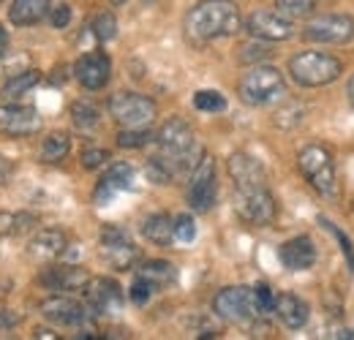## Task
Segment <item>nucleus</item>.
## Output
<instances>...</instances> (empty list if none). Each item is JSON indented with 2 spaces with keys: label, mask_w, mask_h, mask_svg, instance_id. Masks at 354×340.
I'll return each mask as SVG.
<instances>
[{
  "label": "nucleus",
  "mask_w": 354,
  "mask_h": 340,
  "mask_svg": "<svg viewBox=\"0 0 354 340\" xmlns=\"http://www.w3.org/2000/svg\"><path fill=\"white\" fill-rule=\"evenodd\" d=\"M240 30V11L234 0H202L185 17V33L196 44L234 36Z\"/></svg>",
  "instance_id": "f257e3e1"
},
{
  "label": "nucleus",
  "mask_w": 354,
  "mask_h": 340,
  "mask_svg": "<svg viewBox=\"0 0 354 340\" xmlns=\"http://www.w3.org/2000/svg\"><path fill=\"white\" fill-rule=\"evenodd\" d=\"M156 142H158V150H161L158 158L172 169V174H177L180 169H188L191 164L196 167V161H191V158L202 155L199 147H196V136H194L191 126L180 117H169L161 126Z\"/></svg>",
  "instance_id": "f03ea898"
},
{
  "label": "nucleus",
  "mask_w": 354,
  "mask_h": 340,
  "mask_svg": "<svg viewBox=\"0 0 354 340\" xmlns=\"http://www.w3.org/2000/svg\"><path fill=\"white\" fill-rule=\"evenodd\" d=\"M289 74L300 87H322L335 82L344 74V66L338 57L327 55V52H300L289 60Z\"/></svg>",
  "instance_id": "7ed1b4c3"
},
{
  "label": "nucleus",
  "mask_w": 354,
  "mask_h": 340,
  "mask_svg": "<svg viewBox=\"0 0 354 340\" xmlns=\"http://www.w3.org/2000/svg\"><path fill=\"white\" fill-rule=\"evenodd\" d=\"M297 164L300 171L306 174V180L310 182V188L327 199H335L338 196V177H335V164H333V155L327 147L322 144H308L300 150L297 155Z\"/></svg>",
  "instance_id": "20e7f679"
},
{
  "label": "nucleus",
  "mask_w": 354,
  "mask_h": 340,
  "mask_svg": "<svg viewBox=\"0 0 354 340\" xmlns=\"http://www.w3.org/2000/svg\"><path fill=\"white\" fill-rule=\"evenodd\" d=\"M237 93H240V98L248 106H265V104L278 101L286 93V82H283V74L278 68H272V66H254L240 79Z\"/></svg>",
  "instance_id": "39448f33"
},
{
  "label": "nucleus",
  "mask_w": 354,
  "mask_h": 340,
  "mask_svg": "<svg viewBox=\"0 0 354 340\" xmlns=\"http://www.w3.org/2000/svg\"><path fill=\"white\" fill-rule=\"evenodd\" d=\"M234 210L245 223L267 226L275 220V199L267 182L257 185H234Z\"/></svg>",
  "instance_id": "423d86ee"
},
{
  "label": "nucleus",
  "mask_w": 354,
  "mask_h": 340,
  "mask_svg": "<svg viewBox=\"0 0 354 340\" xmlns=\"http://www.w3.org/2000/svg\"><path fill=\"white\" fill-rule=\"evenodd\" d=\"M109 115L120 123L123 128H145L150 126L158 115V106L153 98L139 95V93H115L109 98Z\"/></svg>",
  "instance_id": "0eeeda50"
},
{
  "label": "nucleus",
  "mask_w": 354,
  "mask_h": 340,
  "mask_svg": "<svg viewBox=\"0 0 354 340\" xmlns=\"http://www.w3.org/2000/svg\"><path fill=\"white\" fill-rule=\"evenodd\" d=\"M213 310L232 321V324H251L254 319L262 316L259 305H257V297H254V289L248 286H229V289H221L216 299H213Z\"/></svg>",
  "instance_id": "6e6552de"
},
{
  "label": "nucleus",
  "mask_w": 354,
  "mask_h": 340,
  "mask_svg": "<svg viewBox=\"0 0 354 340\" xmlns=\"http://www.w3.org/2000/svg\"><path fill=\"white\" fill-rule=\"evenodd\" d=\"M216 193H218V182H216V161L210 155H202L196 161V167L191 171L188 180V205L196 213H207L216 205Z\"/></svg>",
  "instance_id": "1a4fd4ad"
},
{
  "label": "nucleus",
  "mask_w": 354,
  "mask_h": 340,
  "mask_svg": "<svg viewBox=\"0 0 354 340\" xmlns=\"http://www.w3.org/2000/svg\"><path fill=\"white\" fill-rule=\"evenodd\" d=\"M303 36L316 44H349L354 39V19L349 14H322L306 25Z\"/></svg>",
  "instance_id": "9d476101"
},
{
  "label": "nucleus",
  "mask_w": 354,
  "mask_h": 340,
  "mask_svg": "<svg viewBox=\"0 0 354 340\" xmlns=\"http://www.w3.org/2000/svg\"><path fill=\"white\" fill-rule=\"evenodd\" d=\"M101 256L115 270H131L139 258V248L131 243L129 232H123L120 226H104L101 229Z\"/></svg>",
  "instance_id": "9b49d317"
},
{
  "label": "nucleus",
  "mask_w": 354,
  "mask_h": 340,
  "mask_svg": "<svg viewBox=\"0 0 354 340\" xmlns=\"http://www.w3.org/2000/svg\"><path fill=\"white\" fill-rule=\"evenodd\" d=\"M245 30L259 41H286L295 36L292 19H286L278 11H254L245 19Z\"/></svg>",
  "instance_id": "f8f14e48"
},
{
  "label": "nucleus",
  "mask_w": 354,
  "mask_h": 340,
  "mask_svg": "<svg viewBox=\"0 0 354 340\" xmlns=\"http://www.w3.org/2000/svg\"><path fill=\"white\" fill-rule=\"evenodd\" d=\"M41 131V117L30 106H17V104H0V133L6 136H33Z\"/></svg>",
  "instance_id": "ddd939ff"
},
{
  "label": "nucleus",
  "mask_w": 354,
  "mask_h": 340,
  "mask_svg": "<svg viewBox=\"0 0 354 340\" xmlns=\"http://www.w3.org/2000/svg\"><path fill=\"white\" fill-rule=\"evenodd\" d=\"M85 292L93 313L98 316H118L123 310V289L112 278H90Z\"/></svg>",
  "instance_id": "4468645a"
},
{
  "label": "nucleus",
  "mask_w": 354,
  "mask_h": 340,
  "mask_svg": "<svg viewBox=\"0 0 354 340\" xmlns=\"http://www.w3.org/2000/svg\"><path fill=\"white\" fill-rule=\"evenodd\" d=\"M74 77L85 90H101V87H106L109 77H112V60L104 52H88L77 60Z\"/></svg>",
  "instance_id": "2eb2a0df"
},
{
  "label": "nucleus",
  "mask_w": 354,
  "mask_h": 340,
  "mask_svg": "<svg viewBox=\"0 0 354 340\" xmlns=\"http://www.w3.org/2000/svg\"><path fill=\"white\" fill-rule=\"evenodd\" d=\"M41 316L52 324H60V327H80L88 321V310L71 297H46L41 302Z\"/></svg>",
  "instance_id": "dca6fc26"
},
{
  "label": "nucleus",
  "mask_w": 354,
  "mask_h": 340,
  "mask_svg": "<svg viewBox=\"0 0 354 340\" xmlns=\"http://www.w3.org/2000/svg\"><path fill=\"white\" fill-rule=\"evenodd\" d=\"M131 182H133L131 164H115V167H109L106 174L98 180V185H95V191H93V202H95L98 207H106L118 193L129 191Z\"/></svg>",
  "instance_id": "f3484780"
},
{
  "label": "nucleus",
  "mask_w": 354,
  "mask_h": 340,
  "mask_svg": "<svg viewBox=\"0 0 354 340\" xmlns=\"http://www.w3.org/2000/svg\"><path fill=\"white\" fill-rule=\"evenodd\" d=\"M278 258H281V264H283L286 270L303 272V270H310L313 261H316V245H313V240L306 237V234L292 237V240H286V243L278 248Z\"/></svg>",
  "instance_id": "a211bd4d"
},
{
  "label": "nucleus",
  "mask_w": 354,
  "mask_h": 340,
  "mask_svg": "<svg viewBox=\"0 0 354 340\" xmlns=\"http://www.w3.org/2000/svg\"><path fill=\"white\" fill-rule=\"evenodd\" d=\"M41 283L49 292H85L90 275L82 267H49L41 272Z\"/></svg>",
  "instance_id": "6ab92c4d"
},
{
  "label": "nucleus",
  "mask_w": 354,
  "mask_h": 340,
  "mask_svg": "<svg viewBox=\"0 0 354 340\" xmlns=\"http://www.w3.org/2000/svg\"><path fill=\"white\" fill-rule=\"evenodd\" d=\"M275 316L289 327V330H303L306 324H308V302L306 299H300L297 294H289V292H283V294H278L275 297Z\"/></svg>",
  "instance_id": "aec40b11"
},
{
  "label": "nucleus",
  "mask_w": 354,
  "mask_h": 340,
  "mask_svg": "<svg viewBox=\"0 0 354 340\" xmlns=\"http://www.w3.org/2000/svg\"><path fill=\"white\" fill-rule=\"evenodd\" d=\"M229 174L234 180V185H257V182H267L265 167L248 155V153H232L229 155Z\"/></svg>",
  "instance_id": "412c9836"
},
{
  "label": "nucleus",
  "mask_w": 354,
  "mask_h": 340,
  "mask_svg": "<svg viewBox=\"0 0 354 340\" xmlns=\"http://www.w3.org/2000/svg\"><path fill=\"white\" fill-rule=\"evenodd\" d=\"M66 251V234L60 229H41L30 243H28V254L36 261H52Z\"/></svg>",
  "instance_id": "4be33fe9"
},
{
  "label": "nucleus",
  "mask_w": 354,
  "mask_h": 340,
  "mask_svg": "<svg viewBox=\"0 0 354 340\" xmlns=\"http://www.w3.org/2000/svg\"><path fill=\"white\" fill-rule=\"evenodd\" d=\"M49 14V0H14L8 8V22L17 28H30Z\"/></svg>",
  "instance_id": "5701e85b"
},
{
  "label": "nucleus",
  "mask_w": 354,
  "mask_h": 340,
  "mask_svg": "<svg viewBox=\"0 0 354 340\" xmlns=\"http://www.w3.org/2000/svg\"><path fill=\"white\" fill-rule=\"evenodd\" d=\"M142 234L145 240H150L153 245H169L175 240V220L169 218L167 213H156L147 215L145 223H142Z\"/></svg>",
  "instance_id": "b1692460"
},
{
  "label": "nucleus",
  "mask_w": 354,
  "mask_h": 340,
  "mask_svg": "<svg viewBox=\"0 0 354 340\" xmlns=\"http://www.w3.org/2000/svg\"><path fill=\"white\" fill-rule=\"evenodd\" d=\"M136 275L145 278L153 289H167V286H172L177 281L175 264H169V261H164V258H150V261H145Z\"/></svg>",
  "instance_id": "393cba45"
},
{
  "label": "nucleus",
  "mask_w": 354,
  "mask_h": 340,
  "mask_svg": "<svg viewBox=\"0 0 354 340\" xmlns=\"http://www.w3.org/2000/svg\"><path fill=\"white\" fill-rule=\"evenodd\" d=\"M39 82H41V71H36V68L22 71V74H14V77H8L6 85L0 87V101H3V104H14V101H19L22 95H28Z\"/></svg>",
  "instance_id": "a878e982"
},
{
  "label": "nucleus",
  "mask_w": 354,
  "mask_h": 340,
  "mask_svg": "<svg viewBox=\"0 0 354 340\" xmlns=\"http://www.w3.org/2000/svg\"><path fill=\"white\" fill-rule=\"evenodd\" d=\"M68 150H71L68 133L55 131V133H49L44 142H41V161L44 164H57V161H63L68 155Z\"/></svg>",
  "instance_id": "bb28decb"
},
{
  "label": "nucleus",
  "mask_w": 354,
  "mask_h": 340,
  "mask_svg": "<svg viewBox=\"0 0 354 340\" xmlns=\"http://www.w3.org/2000/svg\"><path fill=\"white\" fill-rule=\"evenodd\" d=\"M90 30H93V36H95L98 41H104V44L112 41V39H118V19H115V14H112V11H101V14H95Z\"/></svg>",
  "instance_id": "cd10ccee"
},
{
  "label": "nucleus",
  "mask_w": 354,
  "mask_h": 340,
  "mask_svg": "<svg viewBox=\"0 0 354 340\" xmlns=\"http://www.w3.org/2000/svg\"><path fill=\"white\" fill-rule=\"evenodd\" d=\"M319 223L338 240V245H341V254H344V258H346V264H349V270L354 272V243H352V237L346 234V232H341L333 220H327V218H319Z\"/></svg>",
  "instance_id": "c85d7f7f"
},
{
  "label": "nucleus",
  "mask_w": 354,
  "mask_h": 340,
  "mask_svg": "<svg viewBox=\"0 0 354 340\" xmlns=\"http://www.w3.org/2000/svg\"><path fill=\"white\" fill-rule=\"evenodd\" d=\"M194 106L199 112H223L226 109V98L218 90H199L194 95Z\"/></svg>",
  "instance_id": "c756f323"
},
{
  "label": "nucleus",
  "mask_w": 354,
  "mask_h": 340,
  "mask_svg": "<svg viewBox=\"0 0 354 340\" xmlns=\"http://www.w3.org/2000/svg\"><path fill=\"white\" fill-rule=\"evenodd\" d=\"M71 120L77 128H95L98 126V109L88 101H77L71 106Z\"/></svg>",
  "instance_id": "7c9ffc66"
},
{
  "label": "nucleus",
  "mask_w": 354,
  "mask_h": 340,
  "mask_svg": "<svg viewBox=\"0 0 354 340\" xmlns=\"http://www.w3.org/2000/svg\"><path fill=\"white\" fill-rule=\"evenodd\" d=\"M275 8H278V14H283L286 19L295 22V19H303L313 11V0H278Z\"/></svg>",
  "instance_id": "2f4dec72"
},
{
  "label": "nucleus",
  "mask_w": 354,
  "mask_h": 340,
  "mask_svg": "<svg viewBox=\"0 0 354 340\" xmlns=\"http://www.w3.org/2000/svg\"><path fill=\"white\" fill-rule=\"evenodd\" d=\"M147 142H150V131H145V128H123L118 133V147H123V150L145 147Z\"/></svg>",
  "instance_id": "473e14b6"
},
{
  "label": "nucleus",
  "mask_w": 354,
  "mask_h": 340,
  "mask_svg": "<svg viewBox=\"0 0 354 340\" xmlns=\"http://www.w3.org/2000/svg\"><path fill=\"white\" fill-rule=\"evenodd\" d=\"M175 240H180V243H194L196 240V223L188 213L175 218Z\"/></svg>",
  "instance_id": "72a5a7b5"
},
{
  "label": "nucleus",
  "mask_w": 354,
  "mask_h": 340,
  "mask_svg": "<svg viewBox=\"0 0 354 340\" xmlns=\"http://www.w3.org/2000/svg\"><path fill=\"white\" fill-rule=\"evenodd\" d=\"M153 292H156V289H153L145 278H139V275H136V278H133V283H131L129 297H131L133 305H147V299L153 297Z\"/></svg>",
  "instance_id": "f704fd0d"
},
{
  "label": "nucleus",
  "mask_w": 354,
  "mask_h": 340,
  "mask_svg": "<svg viewBox=\"0 0 354 340\" xmlns=\"http://www.w3.org/2000/svg\"><path fill=\"white\" fill-rule=\"evenodd\" d=\"M254 297H257V305H259L262 313H270L275 308V294H272V289L267 283H257L254 286Z\"/></svg>",
  "instance_id": "c9c22d12"
},
{
  "label": "nucleus",
  "mask_w": 354,
  "mask_h": 340,
  "mask_svg": "<svg viewBox=\"0 0 354 340\" xmlns=\"http://www.w3.org/2000/svg\"><path fill=\"white\" fill-rule=\"evenodd\" d=\"M106 158H109V153H106V150H101V147H88V150H82V155H80V161H82V167H85V169H95V167H101Z\"/></svg>",
  "instance_id": "e433bc0d"
},
{
  "label": "nucleus",
  "mask_w": 354,
  "mask_h": 340,
  "mask_svg": "<svg viewBox=\"0 0 354 340\" xmlns=\"http://www.w3.org/2000/svg\"><path fill=\"white\" fill-rule=\"evenodd\" d=\"M49 22H52V28L63 30V28H66V25L71 22V6H66V3L55 6V8L49 11Z\"/></svg>",
  "instance_id": "4c0bfd02"
},
{
  "label": "nucleus",
  "mask_w": 354,
  "mask_h": 340,
  "mask_svg": "<svg viewBox=\"0 0 354 340\" xmlns=\"http://www.w3.org/2000/svg\"><path fill=\"white\" fill-rule=\"evenodd\" d=\"M270 55V49L262 46V44H251V46H243V55H240V60H251V57H267Z\"/></svg>",
  "instance_id": "58836bf2"
},
{
  "label": "nucleus",
  "mask_w": 354,
  "mask_h": 340,
  "mask_svg": "<svg viewBox=\"0 0 354 340\" xmlns=\"http://www.w3.org/2000/svg\"><path fill=\"white\" fill-rule=\"evenodd\" d=\"M19 324V316L11 313V310H0V330L3 327H17Z\"/></svg>",
  "instance_id": "ea45409f"
},
{
  "label": "nucleus",
  "mask_w": 354,
  "mask_h": 340,
  "mask_svg": "<svg viewBox=\"0 0 354 340\" xmlns=\"http://www.w3.org/2000/svg\"><path fill=\"white\" fill-rule=\"evenodd\" d=\"M327 338H346V340H354V332L352 330H333V335H327Z\"/></svg>",
  "instance_id": "a19ab883"
},
{
  "label": "nucleus",
  "mask_w": 354,
  "mask_h": 340,
  "mask_svg": "<svg viewBox=\"0 0 354 340\" xmlns=\"http://www.w3.org/2000/svg\"><path fill=\"white\" fill-rule=\"evenodd\" d=\"M6 49H8V33H6L3 25H0V55H6Z\"/></svg>",
  "instance_id": "79ce46f5"
},
{
  "label": "nucleus",
  "mask_w": 354,
  "mask_h": 340,
  "mask_svg": "<svg viewBox=\"0 0 354 340\" xmlns=\"http://www.w3.org/2000/svg\"><path fill=\"white\" fill-rule=\"evenodd\" d=\"M8 180V164H6V158L0 155V185Z\"/></svg>",
  "instance_id": "37998d69"
},
{
  "label": "nucleus",
  "mask_w": 354,
  "mask_h": 340,
  "mask_svg": "<svg viewBox=\"0 0 354 340\" xmlns=\"http://www.w3.org/2000/svg\"><path fill=\"white\" fill-rule=\"evenodd\" d=\"M33 338H39V340H46V338H57V335H55V332H49V330H36V335H33Z\"/></svg>",
  "instance_id": "c03bdc74"
},
{
  "label": "nucleus",
  "mask_w": 354,
  "mask_h": 340,
  "mask_svg": "<svg viewBox=\"0 0 354 340\" xmlns=\"http://www.w3.org/2000/svg\"><path fill=\"white\" fill-rule=\"evenodd\" d=\"M346 95H349V101H352V106H354V77L349 79V85H346Z\"/></svg>",
  "instance_id": "a18cd8bd"
},
{
  "label": "nucleus",
  "mask_w": 354,
  "mask_h": 340,
  "mask_svg": "<svg viewBox=\"0 0 354 340\" xmlns=\"http://www.w3.org/2000/svg\"><path fill=\"white\" fill-rule=\"evenodd\" d=\"M112 3H123V0H112Z\"/></svg>",
  "instance_id": "49530a36"
},
{
  "label": "nucleus",
  "mask_w": 354,
  "mask_h": 340,
  "mask_svg": "<svg viewBox=\"0 0 354 340\" xmlns=\"http://www.w3.org/2000/svg\"><path fill=\"white\" fill-rule=\"evenodd\" d=\"M0 3H3V0H0Z\"/></svg>",
  "instance_id": "de8ad7c7"
}]
</instances>
